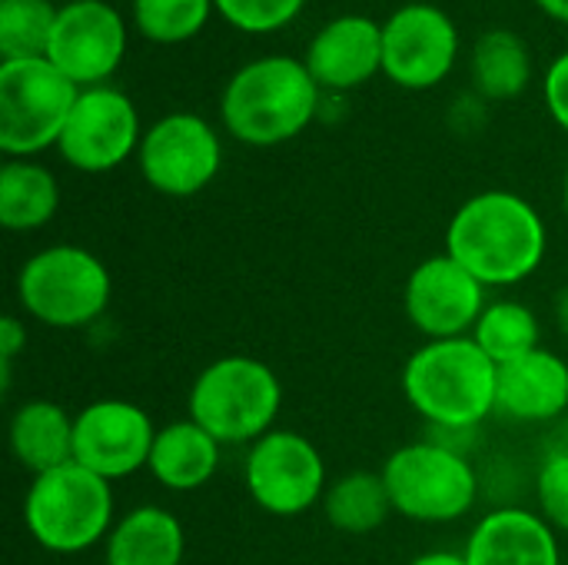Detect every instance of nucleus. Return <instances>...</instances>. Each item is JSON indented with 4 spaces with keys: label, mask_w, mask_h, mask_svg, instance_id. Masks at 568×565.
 <instances>
[{
    "label": "nucleus",
    "mask_w": 568,
    "mask_h": 565,
    "mask_svg": "<svg viewBox=\"0 0 568 565\" xmlns=\"http://www.w3.org/2000/svg\"><path fill=\"white\" fill-rule=\"evenodd\" d=\"M306 70L320 90H353L383 73V27L363 13L333 17L310 40Z\"/></svg>",
    "instance_id": "dca6fc26"
},
{
    "label": "nucleus",
    "mask_w": 568,
    "mask_h": 565,
    "mask_svg": "<svg viewBox=\"0 0 568 565\" xmlns=\"http://www.w3.org/2000/svg\"><path fill=\"white\" fill-rule=\"evenodd\" d=\"M216 13L243 33H273L300 17L306 0H213Z\"/></svg>",
    "instance_id": "cd10ccee"
},
{
    "label": "nucleus",
    "mask_w": 568,
    "mask_h": 565,
    "mask_svg": "<svg viewBox=\"0 0 568 565\" xmlns=\"http://www.w3.org/2000/svg\"><path fill=\"white\" fill-rule=\"evenodd\" d=\"M566 213H568V170H566Z\"/></svg>",
    "instance_id": "f704fd0d"
},
{
    "label": "nucleus",
    "mask_w": 568,
    "mask_h": 565,
    "mask_svg": "<svg viewBox=\"0 0 568 565\" xmlns=\"http://www.w3.org/2000/svg\"><path fill=\"white\" fill-rule=\"evenodd\" d=\"M283 406V386L273 366L253 356H223L200 370L190 386V420L220 446H253L263 440Z\"/></svg>",
    "instance_id": "20e7f679"
},
{
    "label": "nucleus",
    "mask_w": 568,
    "mask_h": 565,
    "mask_svg": "<svg viewBox=\"0 0 568 565\" xmlns=\"http://www.w3.org/2000/svg\"><path fill=\"white\" fill-rule=\"evenodd\" d=\"M559 316H562V323H566V330H568V293L562 296V303H559Z\"/></svg>",
    "instance_id": "72a5a7b5"
},
{
    "label": "nucleus",
    "mask_w": 568,
    "mask_h": 565,
    "mask_svg": "<svg viewBox=\"0 0 568 565\" xmlns=\"http://www.w3.org/2000/svg\"><path fill=\"white\" fill-rule=\"evenodd\" d=\"M463 556L469 565H559V536L539 513L493 509L476 523Z\"/></svg>",
    "instance_id": "a211bd4d"
},
{
    "label": "nucleus",
    "mask_w": 568,
    "mask_h": 565,
    "mask_svg": "<svg viewBox=\"0 0 568 565\" xmlns=\"http://www.w3.org/2000/svg\"><path fill=\"white\" fill-rule=\"evenodd\" d=\"M568 410V363L552 350H532L496 373V413L516 423H549Z\"/></svg>",
    "instance_id": "f3484780"
},
{
    "label": "nucleus",
    "mask_w": 568,
    "mask_h": 565,
    "mask_svg": "<svg viewBox=\"0 0 568 565\" xmlns=\"http://www.w3.org/2000/svg\"><path fill=\"white\" fill-rule=\"evenodd\" d=\"M153 440V420L130 400H93L73 416V463L106 483L146 470Z\"/></svg>",
    "instance_id": "4468645a"
},
{
    "label": "nucleus",
    "mask_w": 568,
    "mask_h": 565,
    "mask_svg": "<svg viewBox=\"0 0 568 565\" xmlns=\"http://www.w3.org/2000/svg\"><path fill=\"white\" fill-rule=\"evenodd\" d=\"M10 453L33 476L73 463V416L53 400H27L10 416Z\"/></svg>",
    "instance_id": "aec40b11"
},
{
    "label": "nucleus",
    "mask_w": 568,
    "mask_h": 565,
    "mask_svg": "<svg viewBox=\"0 0 568 565\" xmlns=\"http://www.w3.org/2000/svg\"><path fill=\"white\" fill-rule=\"evenodd\" d=\"M60 183L37 160H7L0 167V223L10 233H33L57 216Z\"/></svg>",
    "instance_id": "4be33fe9"
},
{
    "label": "nucleus",
    "mask_w": 568,
    "mask_h": 565,
    "mask_svg": "<svg viewBox=\"0 0 568 565\" xmlns=\"http://www.w3.org/2000/svg\"><path fill=\"white\" fill-rule=\"evenodd\" d=\"M379 473L393 509L413 523H456L479 500V476L473 463L443 443L423 440L399 446Z\"/></svg>",
    "instance_id": "6e6552de"
},
{
    "label": "nucleus",
    "mask_w": 568,
    "mask_h": 565,
    "mask_svg": "<svg viewBox=\"0 0 568 565\" xmlns=\"http://www.w3.org/2000/svg\"><path fill=\"white\" fill-rule=\"evenodd\" d=\"M542 97H546V107H549L552 120L568 133V53L552 60V67L546 70Z\"/></svg>",
    "instance_id": "c756f323"
},
{
    "label": "nucleus",
    "mask_w": 568,
    "mask_h": 565,
    "mask_svg": "<svg viewBox=\"0 0 568 565\" xmlns=\"http://www.w3.org/2000/svg\"><path fill=\"white\" fill-rule=\"evenodd\" d=\"M459 57L453 17L433 3H406L383 23V73L403 90L443 83Z\"/></svg>",
    "instance_id": "f8f14e48"
},
{
    "label": "nucleus",
    "mask_w": 568,
    "mask_h": 565,
    "mask_svg": "<svg viewBox=\"0 0 568 565\" xmlns=\"http://www.w3.org/2000/svg\"><path fill=\"white\" fill-rule=\"evenodd\" d=\"M532 80V53L516 30H489L473 47V83L486 100H516Z\"/></svg>",
    "instance_id": "b1692460"
},
{
    "label": "nucleus",
    "mask_w": 568,
    "mask_h": 565,
    "mask_svg": "<svg viewBox=\"0 0 568 565\" xmlns=\"http://www.w3.org/2000/svg\"><path fill=\"white\" fill-rule=\"evenodd\" d=\"M57 10L60 7H53L50 0H0V57L3 60L47 57Z\"/></svg>",
    "instance_id": "a878e982"
},
{
    "label": "nucleus",
    "mask_w": 568,
    "mask_h": 565,
    "mask_svg": "<svg viewBox=\"0 0 568 565\" xmlns=\"http://www.w3.org/2000/svg\"><path fill=\"white\" fill-rule=\"evenodd\" d=\"M552 20H559V23H568V0H536Z\"/></svg>",
    "instance_id": "473e14b6"
},
{
    "label": "nucleus",
    "mask_w": 568,
    "mask_h": 565,
    "mask_svg": "<svg viewBox=\"0 0 568 565\" xmlns=\"http://www.w3.org/2000/svg\"><path fill=\"white\" fill-rule=\"evenodd\" d=\"M499 366L473 336L429 340L403 370L409 406L439 430H476L496 413Z\"/></svg>",
    "instance_id": "7ed1b4c3"
},
{
    "label": "nucleus",
    "mask_w": 568,
    "mask_h": 565,
    "mask_svg": "<svg viewBox=\"0 0 568 565\" xmlns=\"http://www.w3.org/2000/svg\"><path fill=\"white\" fill-rule=\"evenodd\" d=\"M546 243L549 233L539 210L509 190H483L469 196L446 230V253L486 290L529 280L546 260Z\"/></svg>",
    "instance_id": "f257e3e1"
},
{
    "label": "nucleus",
    "mask_w": 568,
    "mask_h": 565,
    "mask_svg": "<svg viewBox=\"0 0 568 565\" xmlns=\"http://www.w3.org/2000/svg\"><path fill=\"white\" fill-rule=\"evenodd\" d=\"M320 110V83L303 60L260 57L240 67L223 97L220 117L230 137L246 147H280L300 137Z\"/></svg>",
    "instance_id": "f03ea898"
},
{
    "label": "nucleus",
    "mask_w": 568,
    "mask_h": 565,
    "mask_svg": "<svg viewBox=\"0 0 568 565\" xmlns=\"http://www.w3.org/2000/svg\"><path fill=\"white\" fill-rule=\"evenodd\" d=\"M243 480L250 500L280 519L303 516L326 496V463L320 450L293 433V430H270L256 440L243 463Z\"/></svg>",
    "instance_id": "1a4fd4ad"
},
{
    "label": "nucleus",
    "mask_w": 568,
    "mask_h": 565,
    "mask_svg": "<svg viewBox=\"0 0 568 565\" xmlns=\"http://www.w3.org/2000/svg\"><path fill=\"white\" fill-rule=\"evenodd\" d=\"M409 565H469L463 553H446V549H433V553H423L416 556Z\"/></svg>",
    "instance_id": "2f4dec72"
},
{
    "label": "nucleus",
    "mask_w": 568,
    "mask_h": 565,
    "mask_svg": "<svg viewBox=\"0 0 568 565\" xmlns=\"http://www.w3.org/2000/svg\"><path fill=\"white\" fill-rule=\"evenodd\" d=\"M113 296L110 270L100 256L73 243H53L33 253L17 273L20 310L53 330H83L97 323Z\"/></svg>",
    "instance_id": "423d86ee"
},
{
    "label": "nucleus",
    "mask_w": 568,
    "mask_h": 565,
    "mask_svg": "<svg viewBox=\"0 0 568 565\" xmlns=\"http://www.w3.org/2000/svg\"><path fill=\"white\" fill-rule=\"evenodd\" d=\"M320 506L326 523L343 536H366L379 529L389 519V513H396L383 473H366V470L333 480Z\"/></svg>",
    "instance_id": "5701e85b"
},
{
    "label": "nucleus",
    "mask_w": 568,
    "mask_h": 565,
    "mask_svg": "<svg viewBox=\"0 0 568 565\" xmlns=\"http://www.w3.org/2000/svg\"><path fill=\"white\" fill-rule=\"evenodd\" d=\"M143 130L133 100L116 87L80 90L60 133V157L80 173H106L140 150Z\"/></svg>",
    "instance_id": "9b49d317"
},
{
    "label": "nucleus",
    "mask_w": 568,
    "mask_h": 565,
    "mask_svg": "<svg viewBox=\"0 0 568 565\" xmlns=\"http://www.w3.org/2000/svg\"><path fill=\"white\" fill-rule=\"evenodd\" d=\"M136 163L143 180L163 196H196L223 163L216 130L200 113H166L140 140Z\"/></svg>",
    "instance_id": "9d476101"
},
{
    "label": "nucleus",
    "mask_w": 568,
    "mask_h": 565,
    "mask_svg": "<svg viewBox=\"0 0 568 565\" xmlns=\"http://www.w3.org/2000/svg\"><path fill=\"white\" fill-rule=\"evenodd\" d=\"M220 450L223 446L203 426H196L190 416L186 420H173V423L156 430L146 470L153 473V480L163 490L196 493V490H203L216 476Z\"/></svg>",
    "instance_id": "6ab92c4d"
},
{
    "label": "nucleus",
    "mask_w": 568,
    "mask_h": 565,
    "mask_svg": "<svg viewBox=\"0 0 568 565\" xmlns=\"http://www.w3.org/2000/svg\"><path fill=\"white\" fill-rule=\"evenodd\" d=\"M186 533L160 506H136L113 523L106 536V565H183Z\"/></svg>",
    "instance_id": "412c9836"
},
{
    "label": "nucleus",
    "mask_w": 568,
    "mask_h": 565,
    "mask_svg": "<svg viewBox=\"0 0 568 565\" xmlns=\"http://www.w3.org/2000/svg\"><path fill=\"white\" fill-rule=\"evenodd\" d=\"M213 10V0H133V23L153 43H186Z\"/></svg>",
    "instance_id": "bb28decb"
},
{
    "label": "nucleus",
    "mask_w": 568,
    "mask_h": 565,
    "mask_svg": "<svg viewBox=\"0 0 568 565\" xmlns=\"http://www.w3.org/2000/svg\"><path fill=\"white\" fill-rule=\"evenodd\" d=\"M126 53V23L106 0H70L57 10L47 60L80 90L103 87Z\"/></svg>",
    "instance_id": "ddd939ff"
},
{
    "label": "nucleus",
    "mask_w": 568,
    "mask_h": 565,
    "mask_svg": "<svg viewBox=\"0 0 568 565\" xmlns=\"http://www.w3.org/2000/svg\"><path fill=\"white\" fill-rule=\"evenodd\" d=\"M80 87L47 57L0 60V150L30 160L60 143Z\"/></svg>",
    "instance_id": "0eeeda50"
},
{
    "label": "nucleus",
    "mask_w": 568,
    "mask_h": 565,
    "mask_svg": "<svg viewBox=\"0 0 568 565\" xmlns=\"http://www.w3.org/2000/svg\"><path fill=\"white\" fill-rule=\"evenodd\" d=\"M27 346V326L17 316H3L0 320V370H3V390L10 386V366L20 356V350Z\"/></svg>",
    "instance_id": "7c9ffc66"
},
{
    "label": "nucleus",
    "mask_w": 568,
    "mask_h": 565,
    "mask_svg": "<svg viewBox=\"0 0 568 565\" xmlns=\"http://www.w3.org/2000/svg\"><path fill=\"white\" fill-rule=\"evenodd\" d=\"M539 516L556 529L568 533V453H552L536 476Z\"/></svg>",
    "instance_id": "c85d7f7f"
},
{
    "label": "nucleus",
    "mask_w": 568,
    "mask_h": 565,
    "mask_svg": "<svg viewBox=\"0 0 568 565\" xmlns=\"http://www.w3.org/2000/svg\"><path fill=\"white\" fill-rule=\"evenodd\" d=\"M23 526L53 556H77L113 529V490L80 463L33 476L23 496Z\"/></svg>",
    "instance_id": "39448f33"
},
{
    "label": "nucleus",
    "mask_w": 568,
    "mask_h": 565,
    "mask_svg": "<svg viewBox=\"0 0 568 565\" xmlns=\"http://www.w3.org/2000/svg\"><path fill=\"white\" fill-rule=\"evenodd\" d=\"M406 316L426 340L473 336L486 303V286L449 253L423 260L406 280Z\"/></svg>",
    "instance_id": "2eb2a0df"
},
{
    "label": "nucleus",
    "mask_w": 568,
    "mask_h": 565,
    "mask_svg": "<svg viewBox=\"0 0 568 565\" xmlns=\"http://www.w3.org/2000/svg\"><path fill=\"white\" fill-rule=\"evenodd\" d=\"M539 336H542V330H539L536 313L519 300L489 303L473 330V340L496 366H506V363L539 350Z\"/></svg>",
    "instance_id": "393cba45"
}]
</instances>
